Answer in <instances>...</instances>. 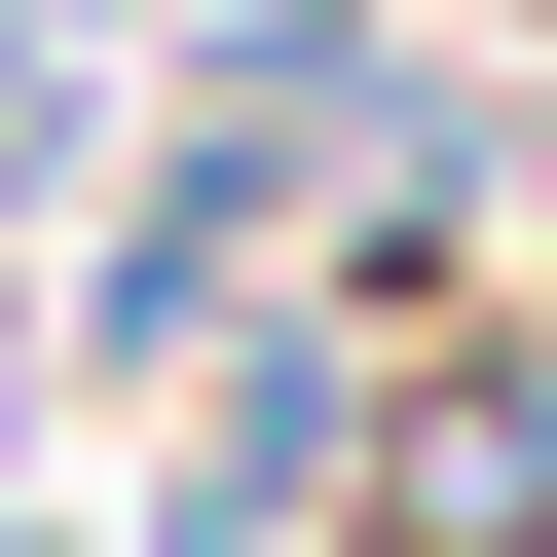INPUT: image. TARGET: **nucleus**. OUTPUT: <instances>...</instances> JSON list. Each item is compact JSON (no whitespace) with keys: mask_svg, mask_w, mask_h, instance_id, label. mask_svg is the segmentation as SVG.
Here are the masks:
<instances>
[{"mask_svg":"<svg viewBox=\"0 0 557 557\" xmlns=\"http://www.w3.org/2000/svg\"><path fill=\"white\" fill-rule=\"evenodd\" d=\"M335 557H557V298H446V335H372Z\"/></svg>","mask_w":557,"mask_h":557,"instance_id":"1","label":"nucleus"},{"mask_svg":"<svg viewBox=\"0 0 557 557\" xmlns=\"http://www.w3.org/2000/svg\"><path fill=\"white\" fill-rule=\"evenodd\" d=\"M38 38H75V75H149V38H186V0H38Z\"/></svg>","mask_w":557,"mask_h":557,"instance_id":"2","label":"nucleus"},{"mask_svg":"<svg viewBox=\"0 0 557 557\" xmlns=\"http://www.w3.org/2000/svg\"><path fill=\"white\" fill-rule=\"evenodd\" d=\"M0 557H112V520H0Z\"/></svg>","mask_w":557,"mask_h":557,"instance_id":"3","label":"nucleus"}]
</instances>
